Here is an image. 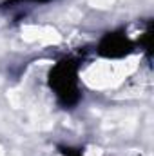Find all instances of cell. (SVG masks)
Segmentation results:
<instances>
[{
    "label": "cell",
    "mask_w": 154,
    "mask_h": 156,
    "mask_svg": "<svg viewBox=\"0 0 154 156\" xmlns=\"http://www.w3.org/2000/svg\"><path fill=\"white\" fill-rule=\"evenodd\" d=\"M78 71H80L78 60L65 56L51 67L49 76H47V83H49L51 91L54 93L58 104L65 109L78 105V102L82 100Z\"/></svg>",
    "instance_id": "cell-1"
},
{
    "label": "cell",
    "mask_w": 154,
    "mask_h": 156,
    "mask_svg": "<svg viewBox=\"0 0 154 156\" xmlns=\"http://www.w3.org/2000/svg\"><path fill=\"white\" fill-rule=\"evenodd\" d=\"M96 51L102 58H123L134 51V42L127 37L125 31H109L98 42Z\"/></svg>",
    "instance_id": "cell-2"
},
{
    "label": "cell",
    "mask_w": 154,
    "mask_h": 156,
    "mask_svg": "<svg viewBox=\"0 0 154 156\" xmlns=\"http://www.w3.org/2000/svg\"><path fill=\"white\" fill-rule=\"evenodd\" d=\"M60 153L64 156H83L80 149H73V147H65V145H60Z\"/></svg>",
    "instance_id": "cell-3"
},
{
    "label": "cell",
    "mask_w": 154,
    "mask_h": 156,
    "mask_svg": "<svg viewBox=\"0 0 154 156\" xmlns=\"http://www.w3.org/2000/svg\"><path fill=\"white\" fill-rule=\"evenodd\" d=\"M22 2H35V4H45V2H49V0H5L4 4H22Z\"/></svg>",
    "instance_id": "cell-4"
}]
</instances>
